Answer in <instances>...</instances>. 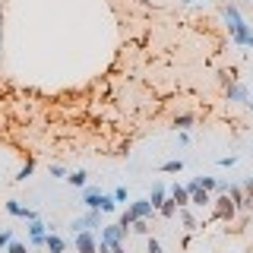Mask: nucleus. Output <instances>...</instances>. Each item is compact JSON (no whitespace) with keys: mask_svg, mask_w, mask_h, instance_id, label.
Segmentation results:
<instances>
[{"mask_svg":"<svg viewBox=\"0 0 253 253\" xmlns=\"http://www.w3.org/2000/svg\"><path fill=\"white\" fill-rule=\"evenodd\" d=\"M222 16H225V22H228V35L234 38L241 48H253V29L244 22V16L237 13V6H225Z\"/></svg>","mask_w":253,"mask_h":253,"instance_id":"obj_1","label":"nucleus"},{"mask_svg":"<svg viewBox=\"0 0 253 253\" xmlns=\"http://www.w3.org/2000/svg\"><path fill=\"white\" fill-rule=\"evenodd\" d=\"M98 237H102L108 247H114V244H124V237H126V231L121 228V225H105V228H98Z\"/></svg>","mask_w":253,"mask_h":253,"instance_id":"obj_2","label":"nucleus"},{"mask_svg":"<svg viewBox=\"0 0 253 253\" xmlns=\"http://www.w3.org/2000/svg\"><path fill=\"white\" fill-rule=\"evenodd\" d=\"M73 234H76V250L79 253H98V237L92 234L89 228H85V231H73Z\"/></svg>","mask_w":253,"mask_h":253,"instance_id":"obj_3","label":"nucleus"},{"mask_svg":"<svg viewBox=\"0 0 253 253\" xmlns=\"http://www.w3.org/2000/svg\"><path fill=\"white\" fill-rule=\"evenodd\" d=\"M48 231H54V225H44L42 218H32L29 222V237H32V244H38V247H44V234Z\"/></svg>","mask_w":253,"mask_h":253,"instance_id":"obj_4","label":"nucleus"},{"mask_svg":"<svg viewBox=\"0 0 253 253\" xmlns=\"http://www.w3.org/2000/svg\"><path fill=\"white\" fill-rule=\"evenodd\" d=\"M6 212H10V215H16V218H25V222L38 218V212H35V209H29V206H22L19 199H10V203H6Z\"/></svg>","mask_w":253,"mask_h":253,"instance_id":"obj_5","label":"nucleus"},{"mask_svg":"<svg viewBox=\"0 0 253 253\" xmlns=\"http://www.w3.org/2000/svg\"><path fill=\"white\" fill-rule=\"evenodd\" d=\"M168 196L177 203V209H184V206H190V193H187V187L184 184H174V187L168 190Z\"/></svg>","mask_w":253,"mask_h":253,"instance_id":"obj_6","label":"nucleus"},{"mask_svg":"<svg viewBox=\"0 0 253 253\" xmlns=\"http://www.w3.org/2000/svg\"><path fill=\"white\" fill-rule=\"evenodd\" d=\"M126 209H130V212H133V215H136V218H149L152 212H155V209H152V206H149V199H133V203L126 206Z\"/></svg>","mask_w":253,"mask_h":253,"instance_id":"obj_7","label":"nucleus"},{"mask_svg":"<svg viewBox=\"0 0 253 253\" xmlns=\"http://www.w3.org/2000/svg\"><path fill=\"white\" fill-rule=\"evenodd\" d=\"M44 247H48V253H63L66 250V241H63V237H57L54 231H48V234H44Z\"/></svg>","mask_w":253,"mask_h":253,"instance_id":"obj_8","label":"nucleus"},{"mask_svg":"<svg viewBox=\"0 0 253 253\" xmlns=\"http://www.w3.org/2000/svg\"><path fill=\"white\" fill-rule=\"evenodd\" d=\"M218 218H234V212H237V206L234 203H231V196H228V193H225V196L222 199H218Z\"/></svg>","mask_w":253,"mask_h":253,"instance_id":"obj_9","label":"nucleus"},{"mask_svg":"<svg viewBox=\"0 0 253 253\" xmlns=\"http://www.w3.org/2000/svg\"><path fill=\"white\" fill-rule=\"evenodd\" d=\"M102 196H105V193H102V190H95V187H89V190H85V193H83V206H85V209H98V206H102Z\"/></svg>","mask_w":253,"mask_h":253,"instance_id":"obj_10","label":"nucleus"},{"mask_svg":"<svg viewBox=\"0 0 253 253\" xmlns=\"http://www.w3.org/2000/svg\"><path fill=\"white\" fill-rule=\"evenodd\" d=\"M165 199H168V190H165L162 184H158V187L152 190V196H149V206H152V209L158 212V209H162V203H165Z\"/></svg>","mask_w":253,"mask_h":253,"instance_id":"obj_11","label":"nucleus"},{"mask_svg":"<svg viewBox=\"0 0 253 253\" xmlns=\"http://www.w3.org/2000/svg\"><path fill=\"white\" fill-rule=\"evenodd\" d=\"M209 203H212L209 190L199 187V190H193V193H190V206H199V209H203V206H209Z\"/></svg>","mask_w":253,"mask_h":253,"instance_id":"obj_12","label":"nucleus"},{"mask_svg":"<svg viewBox=\"0 0 253 253\" xmlns=\"http://www.w3.org/2000/svg\"><path fill=\"white\" fill-rule=\"evenodd\" d=\"M228 102H247V89H244V85H231V89H228Z\"/></svg>","mask_w":253,"mask_h":253,"instance_id":"obj_13","label":"nucleus"},{"mask_svg":"<svg viewBox=\"0 0 253 253\" xmlns=\"http://www.w3.org/2000/svg\"><path fill=\"white\" fill-rule=\"evenodd\" d=\"M85 171H70V174H66V184H73V187H85Z\"/></svg>","mask_w":253,"mask_h":253,"instance_id":"obj_14","label":"nucleus"},{"mask_svg":"<svg viewBox=\"0 0 253 253\" xmlns=\"http://www.w3.org/2000/svg\"><path fill=\"white\" fill-rule=\"evenodd\" d=\"M158 212H162L165 218H174V215H177V203H174V199L168 196V199H165V203H162V209H158Z\"/></svg>","mask_w":253,"mask_h":253,"instance_id":"obj_15","label":"nucleus"},{"mask_svg":"<svg viewBox=\"0 0 253 253\" xmlns=\"http://www.w3.org/2000/svg\"><path fill=\"white\" fill-rule=\"evenodd\" d=\"M181 171H184V162H181V158H177V162H165V165H162V174H181Z\"/></svg>","mask_w":253,"mask_h":253,"instance_id":"obj_16","label":"nucleus"},{"mask_svg":"<svg viewBox=\"0 0 253 253\" xmlns=\"http://www.w3.org/2000/svg\"><path fill=\"white\" fill-rule=\"evenodd\" d=\"M130 231H133V234H149L152 228H149V222H146V218H136V222L130 225Z\"/></svg>","mask_w":253,"mask_h":253,"instance_id":"obj_17","label":"nucleus"},{"mask_svg":"<svg viewBox=\"0 0 253 253\" xmlns=\"http://www.w3.org/2000/svg\"><path fill=\"white\" fill-rule=\"evenodd\" d=\"M133 222H136V215H133L130 209H126V212H121V218H117V225H121L124 231H130V225H133Z\"/></svg>","mask_w":253,"mask_h":253,"instance_id":"obj_18","label":"nucleus"},{"mask_svg":"<svg viewBox=\"0 0 253 253\" xmlns=\"http://www.w3.org/2000/svg\"><path fill=\"white\" fill-rule=\"evenodd\" d=\"M187 126H193V114H181V117H174V130H187Z\"/></svg>","mask_w":253,"mask_h":253,"instance_id":"obj_19","label":"nucleus"},{"mask_svg":"<svg viewBox=\"0 0 253 253\" xmlns=\"http://www.w3.org/2000/svg\"><path fill=\"white\" fill-rule=\"evenodd\" d=\"M32 171H35V162H32V158H29V162H25V165H22V168H19V174H16V181H25V177H29V174H32Z\"/></svg>","mask_w":253,"mask_h":253,"instance_id":"obj_20","label":"nucleus"},{"mask_svg":"<svg viewBox=\"0 0 253 253\" xmlns=\"http://www.w3.org/2000/svg\"><path fill=\"white\" fill-rule=\"evenodd\" d=\"M114 209H117L114 196H102V206H98V212H114Z\"/></svg>","mask_w":253,"mask_h":253,"instance_id":"obj_21","label":"nucleus"},{"mask_svg":"<svg viewBox=\"0 0 253 253\" xmlns=\"http://www.w3.org/2000/svg\"><path fill=\"white\" fill-rule=\"evenodd\" d=\"M196 181H199V187H203V190H218L215 177H196Z\"/></svg>","mask_w":253,"mask_h":253,"instance_id":"obj_22","label":"nucleus"},{"mask_svg":"<svg viewBox=\"0 0 253 253\" xmlns=\"http://www.w3.org/2000/svg\"><path fill=\"white\" fill-rule=\"evenodd\" d=\"M177 212H181V218H184V225H187V228L193 231V228H196V218H193L190 215V212H187V206H184V209H177Z\"/></svg>","mask_w":253,"mask_h":253,"instance_id":"obj_23","label":"nucleus"},{"mask_svg":"<svg viewBox=\"0 0 253 253\" xmlns=\"http://www.w3.org/2000/svg\"><path fill=\"white\" fill-rule=\"evenodd\" d=\"M6 253H29V250H25V244H19V241H10V244H6Z\"/></svg>","mask_w":253,"mask_h":253,"instance_id":"obj_24","label":"nucleus"},{"mask_svg":"<svg viewBox=\"0 0 253 253\" xmlns=\"http://www.w3.org/2000/svg\"><path fill=\"white\" fill-rule=\"evenodd\" d=\"M146 253H162V244H158L155 237H149V241H146Z\"/></svg>","mask_w":253,"mask_h":253,"instance_id":"obj_25","label":"nucleus"},{"mask_svg":"<svg viewBox=\"0 0 253 253\" xmlns=\"http://www.w3.org/2000/svg\"><path fill=\"white\" fill-rule=\"evenodd\" d=\"M10 241H13V231H10V228H3V231H0V250H3Z\"/></svg>","mask_w":253,"mask_h":253,"instance_id":"obj_26","label":"nucleus"},{"mask_svg":"<svg viewBox=\"0 0 253 253\" xmlns=\"http://www.w3.org/2000/svg\"><path fill=\"white\" fill-rule=\"evenodd\" d=\"M111 196H114V203H126V187H117Z\"/></svg>","mask_w":253,"mask_h":253,"instance_id":"obj_27","label":"nucleus"},{"mask_svg":"<svg viewBox=\"0 0 253 253\" xmlns=\"http://www.w3.org/2000/svg\"><path fill=\"white\" fill-rule=\"evenodd\" d=\"M234 162H237L234 155H228V158H218V165H222V168H231V165H234Z\"/></svg>","mask_w":253,"mask_h":253,"instance_id":"obj_28","label":"nucleus"},{"mask_svg":"<svg viewBox=\"0 0 253 253\" xmlns=\"http://www.w3.org/2000/svg\"><path fill=\"white\" fill-rule=\"evenodd\" d=\"M66 174V171L61 168V165H51V177H63Z\"/></svg>","mask_w":253,"mask_h":253,"instance_id":"obj_29","label":"nucleus"},{"mask_svg":"<svg viewBox=\"0 0 253 253\" xmlns=\"http://www.w3.org/2000/svg\"><path fill=\"white\" fill-rule=\"evenodd\" d=\"M0 51H3V10H0Z\"/></svg>","mask_w":253,"mask_h":253,"instance_id":"obj_30","label":"nucleus"},{"mask_svg":"<svg viewBox=\"0 0 253 253\" xmlns=\"http://www.w3.org/2000/svg\"><path fill=\"white\" fill-rule=\"evenodd\" d=\"M111 253H126V250H124V244H114V247H111Z\"/></svg>","mask_w":253,"mask_h":253,"instance_id":"obj_31","label":"nucleus"},{"mask_svg":"<svg viewBox=\"0 0 253 253\" xmlns=\"http://www.w3.org/2000/svg\"><path fill=\"white\" fill-rule=\"evenodd\" d=\"M143 3H149V0H143Z\"/></svg>","mask_w":253,"mask_h":253,"instance_id":"obj_32","label":"nucleus"},{"mask_svg":"<svg viewBox=\"0 0 253 253\" xmlns=\"http://www.w3.org/2000/svg\"><path fill=\"white\" fill-rule=\"evenodd\" d=\"M250 108H253V102H250Z\"/></svg>","mask_w":253,"mask_h":253,"instance_id":"obj_33","label":"nucleus"}]
</instances>
